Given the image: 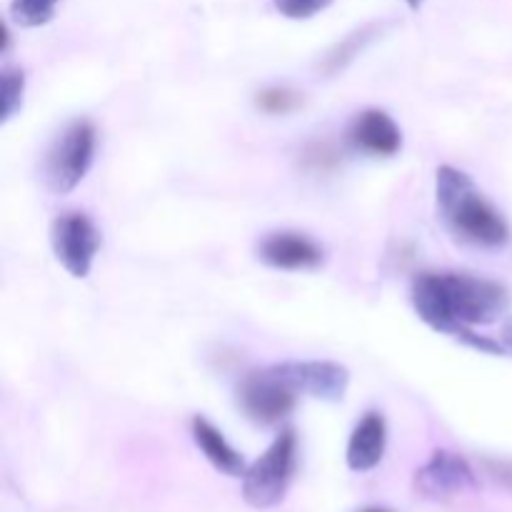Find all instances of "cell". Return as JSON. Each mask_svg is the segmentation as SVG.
I'll return each mask as SVG.
<instances>
[{
	"mask_svg": "<svg viewBox=\"0 0 512 512\" xmlns=\"http://www.w3.org/2000/svg\"><path fill=\"white\" fill-rule=\"evenodd\" d=\"M415 313L423 323L480 353L503 355L505 345L475 335L473 325L498 323L510 308L505 285L470 273H423L413 283Z\"/></svg>",
	"mask_w": 512,
	"mask_h": 512,
	"instance_id": "cell-1",
	"label": "cell"
},
{
	"mask_svg": "<svg viewBox=\"0 0 512 512\" xmlns=\"http://www.w3.org/2000/svg\"><path fill=\"white\" fill-rule=\"evenodd\" d=\"M435 200L443 223L463 243L495 250L510 240V228L500 210L485 200L473 178L463 170L440 165L435 173Z\"/></svg>",
	"mask_w": 512,
	"mask_h": 512,
	"instance_id": "cell-2",
	"label": "cell"
},
{
	"mask_svg": "<svg viewBox=\"0 0 512 512\" xmlns=\"http://www.w3.org/2000/svg\"><path fill=\"white\" fill-rule=\"evenodd\" d=\"M95 158V128L88 120H75L50 145L43 163V180L50 193L68 195L83 183Z\"/></svg>",
	"mask_w": 512,
	"mask_h": 512,
	"instance_id": "cell-3",
	"label": "cell"
},
{
	"mask_svg": "<svg viewBox=\"0 0 512 512\" xmlns=\"http://www.w3.org/2000/svg\"><path fill=\"white\" fill-rule=\"evenodd\" d=\"M298 438L293 430H283L265 455H260L243 475V495L253 508H273L288 493L295 473Z\"/></svg>",
	"mask_w": 512,
	"mask_h": 512,
	"instance_id": "cell-4",
	"label": "cell"
},
{
	"mask_svg": "<svg viewBox=\"0 0 512 512\" xmlns=\"http://www.w3.org/2000/svg\"><path fill=\"white\" fill-rule=\"evenodd\" d=\"M50 243L58 263L73 278H88L100 250V230L85 213H63L53 220Z\"/></svg>",
	"mask_w": 512,
	"mask_h": 512,
	"instance_id": "cell-5",
	"label": "cell"
},
{
	"mask_svg": "<svg viewBox=\"0 0 512 512\" xmlns=\"http://www.w3.org/2000/svg\"><path fill=\"white\" fill-rule=\"evenodd\" d=\"M238 400L243 413L260 425L280 423L298 403V393L273 368L250 373L240 383Z\"/></svg>",
	"mask_w": 512,
	"mask_h": 512,
	"instance_id": "cell-6",
	"label": "cell"
},
{
	"mask_svg": "<svg viewBox=\"0 0 512 512\" xmlns=\"http://www.w3.org/2000/svg\"><path fill=\"white\" fill-rule=\"evenodd\" d=\"M275 373L295 390L325 403H340L348 393L350 373L333 360H290L273 365Z\"/></svg>",
	"mask_w": 512,
	"mask_h": 512,
	"instance_id": "cell-7",
	"label": "cell"
},
{
	"mask_svg": "<svg viewBox=\"0 0 512 512\" xmlns=\"http://www.w3.org/2000/svg\"><path fill=\"white\" fill-rule=\"evenodd\" d=\"M475 485H478V478L468 460L448 450L433 453V458L418 470V490L433 500H448L465 490H473Z\"/></svg>",
	"mask_w": 512,
	"mask_h": 512,
	"instance_id": "cell-8",
	"label": "cell"
},
{
	"mask_svg": "<svg viewBox=\"0 0 512 512\" xmlns=\"http://www.w3.org/2000/svg\"><path fill=\"white\" fill-rule=\"evenodd\" d=\"M260 260L278 270H313L323 263V248L303 233H270L258 248Z\"/></svg>",
	"mask_w": 512,
	"mask_h": 512,
	"instance_id": "cell-9",
	"label": "cell"
},
{
	"mask_svg": "<svg viewBox=\"0 0 512 512\" xmlns=\"http://www.w3.org/2000/svg\"><path fill=\"white\" fill-rule=\"evenodd\" d=\"M350 143L358 150L380 158H390L403 148V133L385 110H365L350 125Z\"/></svg>",
	"mask_w": 512,
	"mask_h": 512,
	"instance_id": "cell-10",
	"label": "cell"
},
{
	"mask_svg": "<svg viewBox=\"0 0 512 512\" xmlns=\"http://www.w3.org/2000/svg\"><path fill=\"white\" fill-rule=\"evenodd\" d=\"M385 440H388V430H385V420L380 413H368L358 425H355L353 435L348 443V465L358 473L373 470L380 465L385 455Z\"/></svg>",
	"mask_w": 512,
	"mask_h": 512,
	"instance_id": "cell-11",
	"label": "cell"
},
{
	"mask_svg": "<svg viewBox=\"0 0 512 512\" xmlns=\"http://www.w3.org/2000/svg\"><path fill=\"white\" fill-rule=\"evenodd\" d=\"M193 438H195V445L205 453V458H208L220 473L233 475V478L245 475V470L248 468H245L243 455H240L238 450L230 448L228 440L223 438V433H220L210 420L205 418L193 420Z\"/></svg>",
	"mask_w": 512,
	"mask_h": 512,
	"instance_id": "cell-12",
	"label": "cell"
},
{
	"mask_svg": "<svg viewBox=\"0 0 512 512\" xmlns=\"http://www.w3.org/2000/svg\"><path fill=\"white\" fill-rule=\"evenodd\" d=\"M55 5L58 0H13L10 15L20 28H40L53 20Z\"/></svg>",
	"mask_w": 512,
	"mask_h": 512,
	"instance_id": "cell-13",
	"label": "cell"
},
{
	"mask_svg": "<svg viewBox=\"0 0 512 512\" xmlns=\"http://www.w3.org/2000/svg\"><path fill=\"white\" fill-rule=\"evenodd\" d=\"M25 75L23 70L5 68L3 70V123H8L20 108H23Z\"/></svg>",
	"mask_w": 512,
	"mask_h": 512,
	"instance_id": "cell-14",
	"label": "cell"
},
{
	"mask_svg": "<svg viewBox=\"0 0 512 512\" xmlns=\"http://www.w3.org/2000/svg\"><path fill=\"white\" fill-rule=\"evenodd\" d=\"M368 38H370V30H360V33H353L348 40H343L338 48L330 50L328 58H325V63H323L325 73H335V70L345 68V65H348L350 60L360 53V48H363V43Z\"/></svg>",
	"mask_w": 512,
	"mask_h": 512,
	"instance_id": "cell-15",
	"label": "cell"
},
{
	"mask_svg": "<svg viewBox=\"0 0 512 512\" xmlns=\"http://www.w3.org/2000/svg\"><path fill=\"white\" fill-rule=\"evenodd\" d=\"M280 15L290 20H308L313 15L323 13L333 0H273Z\"/></svg>",
	"mask_w": 512,
	"mask_h": 512,
	"instance_id": "cell-16",
	"label": "cell"
},
{
	"mask_svg": "<svg viewBox=\"0 0 512 512\" xmlns=\"http://www.w3.org/2000/svg\"><path fill=\"white\" fill-rule=\"evenodd\" d=\"M298 103V95L290 93V90L285 88H270L258 95V105L265 113H288V110H293Z\"/></svg>",
	"mask_w": 512,
	"mask_h": 512,
	"instance_id": "cell-17",
	"label": "cell"
},
{
	"mask_svg": "<svg viewBox=\"0 0 512 512\" xmlns=\"http://www.w3.org/2000/svg\"><path fill=\"white\" fill-rule=\"evenodd\" d=\"M503 345H505V350H508V353H512V320L508 325H505V330H503Z\"/></svg>",
	"mask_w": 512,
	"mask_h": 512,
	"instance_id": "cell-18",
	"label": "cell"
},
{
	"mask_svg": "<svg viewBox=\"0 0 512 512\" xmlns=\"http://www.w3.org/2000/svg\"><path fill=\"white\" fill-rule=\"evenodd\" d=\"M405 3H408L413 10H418L420 5H423V0H405Z\"/></svg>",
	"mask_w": 512,
	"mask_h": 512,
	"instance_id": "cell-19",
	"label": "cell"
},
{
	"mask_svg": "<svg viewBox=\"0 0 512 512\" xmlns=\"http://www.w3.org/2000/svg\"><path fill=\"white\" fill-rule=\"evenodd\" d=\"M360 512H390V510H383V508H368V510H360Z\"/></svg>",
	"mask_w": 512,
	"mask_h": 512,
	"instance_id": "cell-20",
	"label": "cell"
}]
</instances>
